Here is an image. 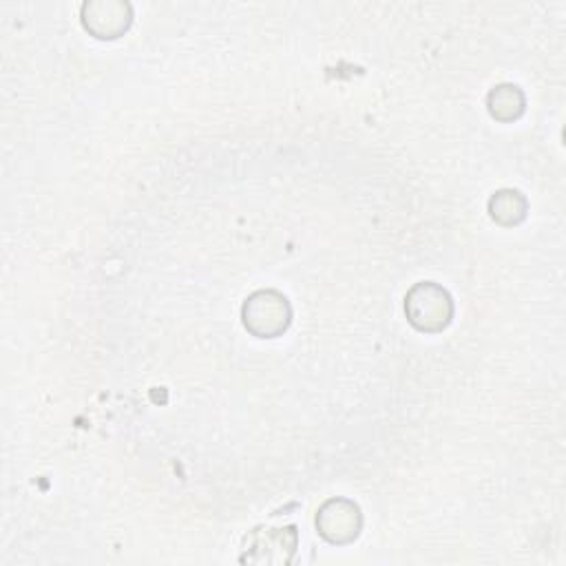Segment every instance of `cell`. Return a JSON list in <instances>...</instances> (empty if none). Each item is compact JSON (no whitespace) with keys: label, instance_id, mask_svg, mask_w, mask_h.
<instances>
[{"label":"cell","instance_id":"obj_5","mask_svg":"<svg viewBox=\"0 0 566 566\" xmlns=\"http://www.w3.org/2000/svg\"><path fill=\"white\" fill-rule=\"evenodd\" d=\"M522 107H525V98L518 91V87H512V85H503L495 91H491V96H489V111L493 118H499V120L518 118L522 113Z\"/></svg>","mask_w":566,"mask_h":566},{"label":"cell","instance_id":"obj_3","mask_svg":"<svg viewBox=\"0 0 566 566\" xmlns=\"http://www.w3.org/2000/svg\"><path fill=\"white\" fill-rule=\"evenodd\" d=\"M317 527L321 536L330 542H349L352 538L359 536L361 529L359 507L347 501H330L317 516Z\"/></svg>","mask_w":566,"mask_h":566},{"label":"cell","instance_id":"obj_2","mask_svg":"<svg viewBox=\"0 0 566 566\" xmlns=\"http://www.w3.org/2000/svg\"><path fill=\"white\" fill-rule=\"evenodd\" d=\"M244 323L250 332L272 339L291 323V308L286 297L276 293H257L244 306Z\"/></svg>","mask_w":566,"mask_h":566},{"label":"cell","instance_id":"obj_4","mask_svg":"<svg viewBox=\"0 0 566 566\" xmlns=\"http://www.w3.org/2000/svg\"><path fill=\"white\" fill-rule=\"evenodd\" d=\"M85 27L98 38H118L131 25V8L124 3H91L83 8Z\"/></svg>","mask_w":566,"mask_h":566},{"label":"cell","instance_id":"obj_1","mask_svg":"<svg viewBox=\"0 0 566 566\" xmlns=\"http://www.w3.org/2000/svg\"><path fill=\"white\" fill-rule=\"evenodd\" d=\"M409 321L424 332H436L443 330L454 312L450 295L436 286V283H418V286L407 295L405 304Z\"/></svg>","mask_w":566,"mask_h":566},{"label":"cell","instance_id":"obj_6","mask_svg":"<svg viewBox=\"0 0 566 566\" xmlns=\"http://www.w3.org/2000/svg\"><path fill=\"white\" fill-rule=\"evenodd\" d=\"M520 199H522V197H520V193H516V190H503V193L495 195V197L491 199V204H489L493 220H499V222L503 224V222H505V216H512V212H516V218L522 220V218H525V208H516V201H520Z\"/></svg>","mask_w":566,"mask_h":566}]
</instances>
